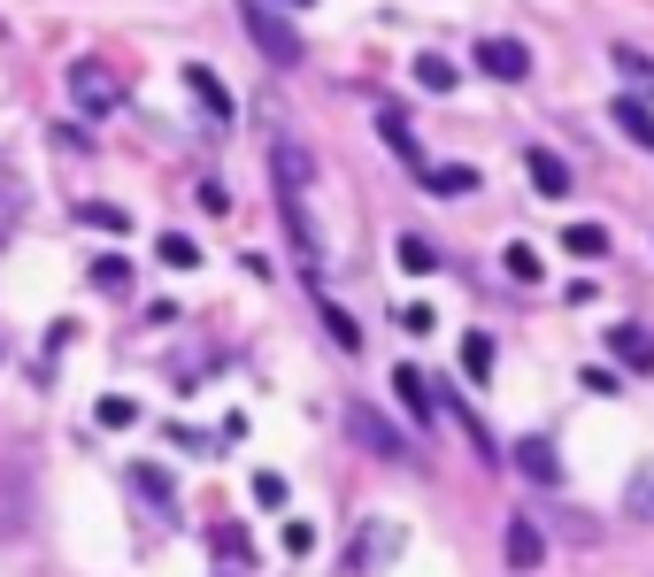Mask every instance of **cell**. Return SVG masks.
<instances>
[{
  "label": "cell",
  "instance_id": "obj_1",
  "mask_svg": "<svg viewBox=\"0 0 654 577\" xmlns=\"http://www.w3.org/2000/svg\"><path fill=\"white\" fill-rule=\"evenodd\" d=\"M239 16H247V39H255V47H262L278 69H293V62L308 54V39H300V31H293L278 9H270V0H239Z\"/></svg>",
  "mask_w": 654,
  "mask_h": 577
},
{
  "label": "cell",
  "instance_id": "obj_29",
  "mask_svg": "<svg viewBox=\"0 0 654 577\" xmlns=\"http://www.w3.org/2000/svg\"><path fill=\"white\" fill-rule=\"evenodd\" d=\"M54 146H62V154H93V131H86V124H54Z\"/></svg>",
  "mask_w": 654,
  "mask_h": 577
},
{
  "label": "cell",
  "instance_id": "obj_8",
  "mask_svg": "<svg viewBox=\"0 0 654 577\" xmlns=\"http://www.w3.org/2000/svg\"><path fill=\"white\" fill-rule=\"evenodd\" d=\"M608 355H616L631 377H646V370H654V332H646V323H616V332H608Z\"/></svg>",
  "mask_w": 654,
  "mask_h": 577
},
{
  "label": "cell",
  "instance_id": "obj_33",
  "mask_svg": "<svg viewBox=\"0 0 654 577\" xmlns=\"http://www.w3.org/2000/svg\"><path fill=\"white\" fill-rule=\"evenodd\" d=\"M201 208H208V216H231V193H223L216 178H201Z\"/></svg>",
  "mask_w": 654,
  "mask_h": 577
},
{
  "label": "cell",
  "instance_id": "obj_14",
  "mask_svg": "<svg viewBox=\"0 0 654 577\" xmlns=\"http://www.w3.org/2000/svg\"><path fill=\"white\" fill-rule=\"evenodd\" d=\"M393 393H400V408H408V416H416V424H432L439 416V408H432V385H424V370H393Z\"/></svg>",
  "mask_w": 654,
  "mask_h": 577
},
{
  "label": "cell",
  "instance_id": "obj_31",
  "mask_svg": "<svg viewBox=\"0 0 654 577\" xmlns=\"http://www.w3.org/2000/svg\"><path fill=\"white\" fill-rule=\"evenodd\" d=\"M578 385H586V393H601V400H616V393H624V377H616V370H586Z\"/></svg>",
  "mask_w": 654,
  "mask_h": 577
},
{
  "label": "cell",
  "instance_id": "obj_26",
  "mask_svg": "<svg viewBox=\"0 0 654 577\" xmlns=\"http://www.w3.org/2000/svg\"><path fill=\"white\" fill-rule=\"evenodd\" d=\"M501 270H509L516 285H539V278H547V270H539V255H531V246H524V239H516V246H509V255H501Z\"/></svg>",
  "mask_w": 654,
  "mask_h": 577
},
{
  "label": "cell",
  "instance_id": "obj_25",
  "mask_svg": "<svg viewBox=\"0 0 654 577\" xmlns=\"http://www.w3.org/2000/svg\"><path fill=\"white\" fill-rule=\"evenodd\" d=\"M131 485L146 492V501H154V509H170V501H178V492H170V477H162L154 462H131Z\"/></svg>",
  "mask_w": 654,
  "mask_h": 577
},
{
  "label": "cell",
  "instance_id": "obj_27",
  "mask_svg": "<svg viewBox=\"0 0 654 577\" xmlns=\"http://www.w3.org/2000/svg\"><path fill=\"white\" fill-rule=\"evenodd\" d=\"M208 547H216L223 562H239V554H255V539L239 531V524H216V531H208Z\"/></svg>",
  "mask_w": 654,
  "mask_h": 577
},
{
  "label": "cell",
  "instance_id": "obj_28",
  "mask_svg": "<svg viewBox=\"0 0 654 577\" xmlns=\"http://www.w3.org/2000/svg\"><path fill=\"white\" fill-rule=\"evenodd\" d=\"M93 285H101V293H124V285H131V262H124V255H101V262H93Z\"/></svg>",
  "mask_w": 654,
  "mask_h": 577
},
{
  "label": "cell",
  "instance_id": "obj_20",
  "mask_svg": "<svg viewBox=\"0 0 654 577\" xmlns=\"http://www.w3.org/2000/svg\"><path fill=\"white\" fill-rule=\"evenodd\" d=\"M323 332H332V347H339V355H355V347H362V323H355L339 300H323Z\"/></svg>",
  "mask_w": 654,
  "mask_h": 577
},
{
  "label": "cell",
  "instance_id": "obj_12",
  "mask_svg": "<svg viewBox=\"0 0 654 577\" xmlns=\"http://www.w3.org/2000/svg\"><path fill=\"white\" fill-rule=\"evenodd\" d=\"M539 562H547L539 524H531V516H509V569H539Z\"/></svg>",
  "mask_w": 654,
  "mask_h": 577
},
{
  "label": "cell",
  "instance_id": "obj_9",
  "mask_svg": "<svg viewBox=\"0 0 654 577\" xmlns=\"http://www.w3.org/2000/svg\"><path fill=\"white\" fill-rule=\"evenodd\" d=\"M524 170H531V185H539L547 201H569V162H562L554 146H524Z\"/></svg>",
  "mask_w": 654,
  "mask_h": 577
},
{
  "label": "cell",
  "instance_id": "obj_5",
  "mask_svg": "<svg viewBox=\"0 0 654 577\" xmlns=\"http://www.w3.org/2000/svg\"><path fill=\"white\" fill-rule=\"evenodd\" d=\"M501 462H516L531 485H562V454H554V439H539V432H531V439H516Z\"/></svg>",
  "mask_w": 654,
  "mask_h": 577
},
{
  "label": "cell",
  "instance_id": "obj_10",
  "mask_svg": "<svg viewBox=\"0 0 654 577\" xmlns=\"http://www.w3.org/2000/svg\"><path fill=\"white\" fill-rule=\"evenodd\" d=\"M377 131L393 139V154L408 162V170H424V146H416V131H408V108L400 101H377Z\"/></svg>",
  "mask_w": 654,
  "mask_h": 577
},
{
  "label": "cell",
  "instance_id": "obj_19",
  "mask_svg": "<svg viewBox=\"0 0 654 577\" xmlns=\"http://www.w3.org/2000/svg\"><path fill=\"white\" fill-rule=\"evenodd\" d=\"M562 246H569V255H586V262H601L608 255V231L601 223H562Z\"/></svg>",
  "mask_w": 654,
  "mask_h": 577
},
{
  "label": "cell",
  "instance_id": "obj_16",
  "mask_svg": "<svg viewBox=\"0 0 654 577\" xmlns=\"http://www.w3.org/2000/svg\"><path fill=\"white\" fill-rule=\"evenodd\" d=\"M624 516H631V524H654V462H639V470L624 477Z\"/></svg>",
  "mask_w": 654,
  "mask_h": 577
},
{
  "label": "cell",
  "instance_id": "obj_11",
  "mask_svg": "<svg viewBox=\"0 0 654 577\" xmlns=\"http://www.w3.org/2000/svg\"><path fill=\"white\" fill-rule=\"evenodd\" d=\"M608 116H616V131H624V139H631L639 154H654V108H646V101L616 93V108H608Z\"/></svg>",
  "mask_w": 654,
  "mask_h": 577
},
{
  "label": "cell",
  "instance_id": "obj_30",
  "mask_svg": "<svg viewBox=\"0 0 654 577\" xmlns=\"http://www.w3.org/2000/svg\"><path fill=\"white\" fill-rule=\"evenodd\" d=\"M255 501H262V509H285V477H278V470L255 477Z\"/></svg>",
  "mask_w": 654,
  "mask_h": 577
},
{
  "label": "cell",
  "instance_id": "obj_15",
  "mask_svg": "<svg viewBox=\"0 0 654 577\" xmlns=\"http://www.w3.org/2000/svg\"><path fill=\"white\" fill-rule=\"evenodd\" d=\"M393 255H400V270H408V278H439V246H432L424 231H400Z\"/></svg>",
  "mask_w": 654,
  "mask_h": 577
},
{
  "label": "cell",
  "instance_id": "obj_4",
  "mask_svg": "<svg viewBox=\"0 0 654 577\" xmlns=\"http://www.w3.org/2000/svg\"><path fill=\"white\" fill-rule=\"evenodd\" d=\"M477 69L493 77V86H524V77H531V47L509 39V31H493V39H477Z\"/></svg>",
  "mask_w": 654,
  "mask_h": 577
},
{
  "label": "cell",
  "instance_id": "obj_23",
  "mask_svg": "<svg viewBox=\"0 0 654 577\" xmlns=\"http://www.w3.org/2000/svg\"><path fill=\"white\" fill-rule=\"evenodd\" d=\"M93 424H101V432H131V424H139V400H124V393H108V400L93 408Z\"/></svg>",
  "mask_w": 654,
  "mask_h": 577
},
{
  "label": "cell",
  "instance_id": "obj_21",
  "mask_svg": "<svg viewBox=\"0 0 654 577\" xmlns=\"http://www.w3.org/2000/svg\"><path fill=\"white\" fill-rule=\"evenodd\" d=\"M154 255L170 262V270H201V246H193L185 231H162V239H154Z\"/></svg>",
  "mask_w": 654,
  "mask_h": 577
},
{
  "label": "cell",
  "instance_id": "obj_6",
  "mask_svg": "<svg viewBox=\"0 0 654 577\" xmlns=\"http://www.w3.org/2000/svg\"><path fill=\"white\" fill-rule=\"evenodd\" d=\"M69 93H77V108H86V116H108V108H116V86H108L101 62H69Z\"/></svg>",
  "mask_w": 654,
  "mask_h": 577
},
{
  "label": "cell",
  "instance_id": "obj_32",
  "mask_svg": "<svg viewBox=\"0 0 654 577\" xmlns=\"http://www.w3.org/2000/svg\"><path fill=\"white\" fill-rule=\"evenodd\" d=\"M308 547H316V524L293 516V524H285V554H308Z\"/></svg>",
  "mask_w": 654,
  "mask_h": 577
},
{
  "label": "cell",
  "instance_id": "obj_17",
  "mask_svg": "<svg viewBox=\"0 0 654 577\" xmlns=\"http://www.w3.org/2000/svg\"><path fill=\"white\" fill-rule=\"evenodd\" d=\"M462 377L493 385V332H462Z\"/></svg>",
  "mask_w": 654,
  "mask_h": 577
},
{
  "label": "cell",
  "instance_id": "obj_24",
  "mask_svg": "<svg viewBox=\"0 0 654 577\" xmlns=\"http://www.w3.org/2000/svg\"><path fill=\"white\" fill-rule=\"evenodd\" d=\"M416 86L424 93H454V62L447 54H416Z\"/></svg>",
  "mask_w": 654,
  "mask_h": 577
},
{
  "label": "cell",
  "instance_id": "obj_34",
  "mask_svg": "<svg viewBox=\"0 0 654 577\" xmlns=\"http://www.w3.org/2000/svg\"><path fill=\"white\" fill-rule=\"evenodd\" d=\"M285 9H316V0H285Z\"/></svg>",
  "mask_w": 654,
  "mask_h": 577
},
{
  "label": "cell",
  "instance_id": "obj_2",
  "mask_svg": "<svg viewBox=\"0 0 654 577\" xmlns=\"http://www.w3.org/2000/svg\"><path fill=\"white\" fill-rule=\"evenodd\" d=\"M270 178H278V201H308L316 162H308V146H300L293 131H278V139H270Z\"/></svg>",
  "mask_w": 654,
  "mask_h": 577
},
{
  "label": "cell",
  "instance_id": "obj_7",
  "mask_svg": "<svg viewBox=\"0 0 654 577\" xmlns=\"http://www.w3.org/2000/svg\"><path fill=\"white\" fill-rule=\"evenodd\" d=\"M608 62H616L624 86H631V101H646V108H654V54H646V47H631V39H616V47H608Z\"/></svg>",
  "mask_w": 654,
  "mask_h": 577
},
{
  "label": "cell",
  "instance_id": "obj_3",
  "mask_svg": "<svg viewBox=\"0 0 654 577\" xmlns=\"http://www.w3.org/2000/svg\"><path fill=\"white\" fill-rule=\"evenodd\" d=\"M347 432H355L377 462H408V454H416V447H408V432H400V424H385L370 400H355V408H347Z\"/></svg>",
  "mask_w": 654,
  "mask_h": 577
},
{
  "label": "cell",
  "instance_id": "obj_18",
  "mask_svg": "<svg viewBox=\"0 0 654 577\" xmlns=\"http://www.w3.org/2000/svg\"><path fill=\"white\" fill-rule=\"evenodd\" d=\"M432 193H477V170H470V162H447V170H432V162H424V170H416Z\"/></svg>",
  "mask_w": 654,
  "mask_h": 577
},
{
  "label": "cell",
  "instance_id": "obj_22",
  "mask_svg": "<svg viewBox=\"0 0 654 577\" xmlns=\"http://www.w3.org/2000/svg\"><path fill=\"white\" fill-rule=\"evenodd\" d=\"M77 223H93V231H131V208H116V201H86V208H77Z\"/></svg>",
  "mask_w": 654,
  "mask_h": 577
},
{
  "label": "cell",
  "instance_id": "obj_13",
  "mask_svg": "<svg viewBox=\"0 0 654 577\" xmlns=\"http://www.w3.org/2000/svg\"><path fill=\"white\" fill-rule=\"evenodd\" d=\"M185 86H193V101H201L216 124H231V93H223V77H216L208 62H193V69H185Z\"/></svg>",
  "mask_w": 654,
  "mask_h": 577
}]
</instances>
